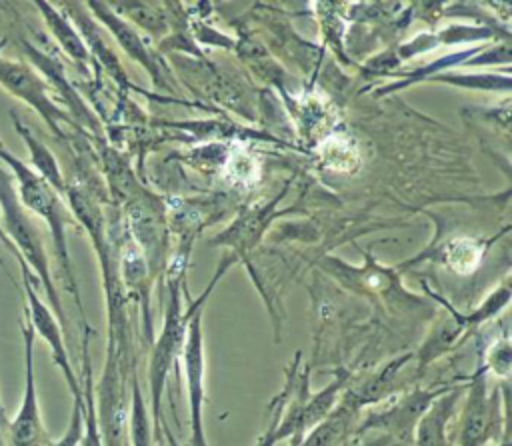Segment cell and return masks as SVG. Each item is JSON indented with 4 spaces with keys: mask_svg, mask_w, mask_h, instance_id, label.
<instances>
[{
    "mask_svg": "<svg viewBox=\"0 0 512 446\" xmlns=\"http://www.w3.org/2000/svg\"><path fill=\"white\" fill-rule=\"evenodd\" d=\"M0 224L10 240V246L18 262H24L28 268L34 270V278L42 284L46 298L52 306V312H56L58 322L64 324V310L52 280L44 242L34 222L26 214V208L20 204L14 178L10 170H6L4 166H0Z\"/></svg>",
    "mask_w": 512,
    "mask_h": 446,
    "instance_id": "cell-1",
    "label": "cell"
},
{
    "mask_svg": "<svg viewBox=\"0 0 512 446\" xmlns=\"http://www.w3.org/2000/svg\"><path fill=\"white\" fill-rule=\"evenodd\" d=\"M190 318V310L182 312V300L178 292V284L170 282V294L166 302L164 312V324L162 332L156 338L152 352H150V364H148V388H150V420H152V432L154 440L160 438V400L164 394V386L168 380L170 370L174 368L178 356L182 354L186 324Z\"/></svg>",
    "mask_w": 512,
    "mask_h": 446,
    "instance_id": "cell-3",
    "label": "cell"
},
{
    "mask_svg": "<svg viewBox=\"0 0 512 446\" xmlns=\"http://www.w3.org/2000/svg\"><path fill=\"white\" fill-rule=\"evenodd\" d=\"M12 120H14V128L16 132L20 134V138L26 142L28 150H30V160H32V166L36 168L34 172L38 176H42L58 194H66V184H64V178H62V172H60V166L54 158V154L48 150V146L44 142H40L18 118L16 114H12Z\"/></svg>",
    "mask_w": 512,
    "mask_h": 446,
    "instance_id": "cell-18",
    "label": "cell"
},
{
    "mask_svg": "<svg viewBox=\"0 0 512 446\" xmlns=\"http://www.w3.org/2000/svg\"><path fill=\"white\" fill-rule=\"evenodd\" d=\"M86 6L92 10V16L98 18V20L110 30V34H112V36L116 38V42L124 48V52H126L132 60L140 62V64L152 74V78L158 80V70H156V66H154V62H152L148 50L144 48V42H142V38L138 36V32H136L126 20H122V18L118 16V12H114V10L110 8V4H106V2H88Z\"/></svg>",
    "mask_w": 512,
    "mask_h": 446,
    "instance_id": "cell-13",
    "label": "cell"
},
{
    "mask_svg": "<svg viewBox=\"0 0 512 446\" xmlns=\"http://www.w3.org/2000/svg\"><path fill=\"white\" fill-rule=\"evenodd\" d=\"M280 410H282V408H276V414L272 416L270 426L266 428V432L262 434V438H260V442H258L256 446H274V444H276V442H274V426H276V422H278V418H280Z\"/></svg>",
    "mask_w": 512,
    "mask_h": 446,
    "instance_id": "cell-26",
    "label": "cell"
},
{
    "mask_svg": "<svg viewBox=\"0 0 512 446\" xmlns=\"http://www.w3.org/2000/svg\"><path fill=\"white\" fill-rule=\"evenodd\" d=\"M46 26L50 28L52 36L58 40V44L62 46V50L80 66H84L90 60V52L84 44V40L80 38L78 30L72 26V22L58 10L54 8L50 2H36Z\"/></svg>",
    "mask_w": 512,
    "mask_h": 446,
    "instance_id": "cell-16",
    "label": "cell"
},
{
    "mask_svg": "<svg viewBox=\"0 0 512 446\" xmlns=\"http://www.w3.org/2000/svg\"><path fill=\"white\" fill-rule=\"evenodd\" d=\"M356 414L358 408L344 396L342 402L322 422H318L296 446H344L348 436L352 434Z\"/></svg>",
    "mask_w": 512,
    "mask_h": 446,
    "instance_id": "cell-15",
    "label": "cell"
},
{
    "mask_svg": "<svg viewBox=\"0 0 512 446\" xmlns=\"http://www.w3.org/2000/svg\"><path fill=\"white\" fill-rule=\"evenodd\" d=\"M126 362L116 350V344L108 340L106 360L98 384H94L96 422L102 438V446H126L128 408H126Z\"/></svg>",
    "mask_w": 512,
    "mask_h": 446,
    "instance_id": "cell-5",
    "label": "cell"
},
{
    "mask_svg": "<svg viewBox=\"0 0 512 446\" xmlns=\"http://www.w3.org/2000/svg\"><path fill=\"white\" fill-rule=\"evenodd\" d=\"M348 376H338L334 382L324 386L320 392L312 396L300 398L292 408H288L284 418H278L274 426V442L292 440V446H296L306 432H310L318 422H322L336 406L338 394L346 388Z\"/></svg>",
    "mask_w": 512,
    "mask_h": 446,
    "instance_id": "cell-10",
    "label": "cell"
},
{
    "mask_svg": "<svg viewBox=\"0 0 512 446\" xmlns=\"http://www.w3.org/2000/svg\"><path fill=\"white\" fill-rule=\"evenodd\" d=\"M22 266V274H24V290H26V300H28V324L32 328L34 334H40V338L48 344L50 348V354H52V360L58 364V368L62 370V376L72 392V396H80L82 394V388L78 384V378L72 370V364H70V356H68V350H66V344H64V338H62V328H60V322L58 318L54 316V312L40 300L36 288H34V282H38L32 274H30V268L20 262Z\"/></svg>",
    "mask_w": 512,
    "mask_h": 446,
    "instance_id": "cell-9",
    "label": "cell"
},
{
    "mask_svg": "<svg viewBox=\"0 0 512 446\" xmlns=\"http://www.w3.org/2000/svg\"><path fill=\"white\" fill-rule=\"evenodd\" d=\"M66 8V14L68 18H72L74 26L80 30V38L84 40L88 52H92L102 66L108 68V72L120 82V84H126V78H124V70L116 58V54L110 50V46L106 44V40L102 38L94 18L84 10V4H78V2H64L62 4Z\"/></svg>",
    "mask_w": 512,
    "mask_h": 446,
    "instance_id": "cell-14",
    "label": "cell"
},
{
    "mask_svg": "<svg viewBox=\"0 0 512 446\" xmlns=\"http://www.w3.org/2000/svg\"><path fill=\"white\" fill-rule=\"evenodd\" d=\"M410 358V354L392 360L390 364H386V368H382L380 372H376L372 378L364 380L362 384H358L350 394H346V398L360 410L366 404H374L378 400H382L392 388H394V380L398 370L404 366V362Z\"/></svg>",
    "mask_w": 512,
    "mask_h": 446,
    "instance_id": "cell-20",
    "label": "cell"
},
{
    "mask_svg": "<svg viewBox=\"0 0 512 446\" xmlns=\"http://www.w3.org/2000/svg\"><path fill=\"white\" fill-rule=\"evenodd\" d=\"M484 368H492L494 374H498V376H508V370H510V344H508L506 338L498 340L490 348L488 360H486Z\"/></svg>",
    "mask_w": 512,
    "mask_h": 446,
    "instance_id": "cell-25",
    "label": "cell"
},
{
    "mask_svg": "<svg viewBox=\"0 0 512 446\" xmlns=\"http://www.w3.org/2000/svg\"><path fill=\"white\" fill-rule=\"evenodd\" d=\"M0 86L34 108L56 136H64L60 124L66 120V114L52 102L44 80L30 66L0 58Z\"/></svg>",
    "mask_w": 512,
    "mask_h": 446,
    "instance_id": "cell-8",
    "label": "cell"
},
{
    "mask_svg": "<svg viewBox=\"0 0 512 446\" xmlns=\"http://www.w3.org/2000/svg\"><path fill=\"white\" fill-rule=\"evenodd\" d=\"M160 430H162V434L166 436V444H168V446H182L180 442H176V438L172 436V432H170V428H168L166 424H164Z\"/></svg>",
    "mask_w": 512,
    "mask_h": 446,
    "instance_id": "cell-27",
    "label": "cell"
},
{
    "mask_svg": "<svg viewBox=\"0 0 512 446\" xmlns=\"http://www.w3.org/2000/svg\"><path fill=\"white\" fill-rule=\"evenodd\" d=\"M442 392L444 390H416V392L404 396L402 402H398L394 408L380 412V414H372L360 426V432H364L368 428H376V430L384 432V438L390 444L404 442L414 436L416 422L420 420L424 410L430 406V402Z\"/></svg>",
    "mask_w": 512,
    "mask_h": 446,
    "instance_id": "cell-11",
    "label": "cell"
},
{
    "mask_svg": "<svg viewBox=\"0 0 512 446\" xmlns=\"http://www.w3.org/2000/svg\"><path fill=\"white\" fill-rule=\"evenodd\" d=\"M226 268H218L210 286L190 304V318L186 324L184 344H182V362L186 374V390H188V410H190V446H208L204 432V402H206V358H204V334H202V306L204 300L214 290Z\"/></svg>",
    "mask_w": 512,
    "mask_h": 446,
    "instance_id": "cell-4",
    "label": "cell"
},
{
    "mask_svg": "<svg viewBox=\"0 0 512 446\" xmlns=\"http://www.w3.org/2000/svg\"><path fill=\"white\" fill-rule=\"evenodd\" d=\"M24 338V394L16 416L8 426V446H48L50 438L42 424L36 380H34V332L30 324L22 328Z\"/></svg>",
    "mask_w": 512,
    "mask_h": 446,
    "instance_id": "cell-7",
    "label": "cell"
},
{
    "mask_svg": "<svg viewBox=\"0 0 512 446\" xmlns=\"http://www.w3.org/2000/svg\"><path fill=\"white\" fill-rule=\"evenodd\" d=\"M90 328L84 330L82 342V440L80 446H102L98 422H96V406H94V376H92V362H90Z\"/></svg>",
    "mask_w": 512,
    "mask_h": 446,
    "instance_id": "cell-17",
    "label": "cell"
},
{
    "mask_svg": "<svg viewBox=\"0 0 512 446\" xmlns=\"http://www.w3.org/2000/svg\"><path fill=\"white\" fill-rule=\"evenodd\" d=\"M496 446H510V440H508V438H506V440H504V442H500V444H496Z\"/></svg>",
    "mask_w": 512,
    "mask_h": 446,
    "instance_id": "cell-29",
    "label": "cell"
},
{
    "mask_svg": "<svg viewBox=\"0 0 512 446\" xmlns=\"http://www.w3.org/2000/svg\"><path fill=\"white\" fill-rule=\"evenodd\" d=\"M132 392H130V442L132 446H152L154 442V432H152V420L150 412L146 410L144 396L138 384V376L132 370Z\"/></svg>",
    "mask_w": 512,
    "mask_h": 446,
    "instance_id": "cell-21",
    "label": "cell"
},
{
    "mask_svg": "<svg viewBox=\"0 0 512 446\" xmlns=\"http://www.w3.org/2000/svg\"><path fill=\"white\" fill-rule=\"evenodd\" d=\"M500 388L492 394L486 386V368L478 366L466 388V402L460 418L458 446H484L490 438L498 436L500 414Z\"/></svg>",
    "mask_w": 512,
    "mask_h": 446,
    "instance_id": "cell-6",
    "label": "cell"
},
{
    "mask_svg": "<svg viewBox=\"0 0 512 446\" xmlns=\"http://www.w3.org/2000/svg\"><path fill=\"white\" fill-rule=\"evenodd\" d=\"M0 160L8 166V170L14 178L16 194H18L20 204L26 210H32L36 216H40L46 222V226L52 234V242H54V248H56V258H58V264L62 268L66 286L74 294V300H76L78 308L82 310L76 278H74V272H72L70 252H68L66 212H64L60 194L42 176H38L30 166H26L22 160H18L12 152L4 150L2 146H0Z\"/></svg>",
    "mask_w": 512,
    "mask_h": 446,
    "instance_id": "cell-2",
    "label": "cell"
},
{
    "mask_svg": "<svg viewBox=\"0 0 512 446\" xmlns=\"http://www.w3.org/2000/svg\"><path fill=\"white\" fill-rule=\"evenodd\" d=\"M460 398V390H444L424 410L414 428L416 446H450L446 426Z\"/></svg>",
    "mask_w": 512,
    "mask_h": 446,
    "instance_id": "cell-12",
    "label": "cell"
},
{
    "mask_svg": "<svg viewBox=\"0 0 512 446\" xmlns=\"http://www.w3.org/2000/svg\"><path fill=\"white\" fill-rule=\"evenodd\" d=\"M82 432H84V424H82V394H80V396H74L70 422L64 434L58 440H50L48 446H80Z\"/></svg>",
    "mask_w": 512,
    "mask_h": 446,
    "instance_id": "cell-23",
    "label": "cell"
},
{
    "mask_svg": "<svg viewBox=\"0 0 512 446\" xmlns=\"http://www.w3.org/2000/svg\"><path fill=\"white\" fill-rule=\"evenodd\" d=\"M0 240L6 244V248H10L12 250V246H10V240H8V236L4 234V230H2V224H0ZM14 252V250H12Z\"/></svg>",
    "mask_w": 512,
    "mask_h": 446,
    "instance_id": "cell-28",
    "label": "cell"
},
{
    "mask_svg": "<svg viewBox=\"0 0 512 446\" xmlns=\"http://www.w3.org/2000/svg\"><path fill=\"white\" fill-rule=\"evenodd\" d=\"M272 208L274 206H266V208L252 210V212L244 214L224 234H220V238L216 242L234 246L238 252H246L248 248H252L258 242L260 234L264 232L266 224L270 222Z\"/></svg>",
    "mask_w": 512,
    "mask_h": 446,
    "instance_id": "cell-19",
    "label": "cell"
},
{
    "mask_svg": "<svg viewBox=\"0 0 512 446\" xmlns=\"http://www.w3.org/2000/svg\"><path fill=\"white\" fill-rule=\"evenodd\" d=\"M114 6L130 10V16H134L136 22L142 24L150 32L158 34V32H162L166 28L162 16L158 12H152L150 4H142V2H114Z\"/></svg>",
    "mask_w": 512,
    "mask_h": 446,
    "instance_id": "cell-24",
    "label": "cell"
},
{
    "mask_svg": "<svg viewBox=\"0 0 512 446\" xmlns=\"http://www.w3.org/2000/svg\"><path fill=\"white\" fill-rule=\"evenodd\" d=\"M432 80L436 82H450L456 86H464V88H480V90H508L510 88V78H494V74H464V76H456V74H446V76H432Z\"/></svg>",
    "mask_w": 512,
    "mask_h": 446,
    "instance_id": "cell-22",
    "label": "cell"
}]
</instances>
